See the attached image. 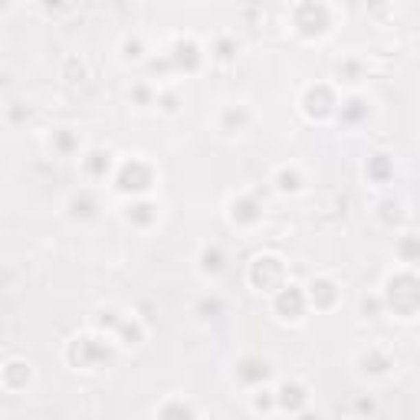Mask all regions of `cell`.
I'll return each mask as SVG.
<instances>
[{
	"mask_svg": "<svg viewBox=\"0 0 420 420\" xmlns=\"http://www.w3.org/2000/svg\"><path fill=\"white\" fill-rule=\"evenodd\" d=\"M404 299H410L414 312H417L420 309V279H414V276H397V279L388 283V305L397 315H404Z\"/></svg>",
	"mask_w": 420,
	"mask_h": 420,
	"instance_id": "1",
	"label": "cell"
},
{
	"mask_svg": "<svg viewBox=\"0 0 420 420\" xmlns=\"http://www.w3.org/2000/svg\"><path fill=\"white\" fill-rule=\"evenodd\" d=\"M270 279H276V285L283 283V263H279V259H272V256H259V259L253 263V283L272 289Z\"/></svg>",
	"mask_w": 420,
	"mask_h": 420,
	"instance_id": "2",
	"label": "cell"
},
{
	"mask_svg": "<svg viewBox=\"0 0 420 420\" xmlns=\"http://www.w3.org/2000/svg\"><path fill=\"white\" fill-rule=\"evenodd\" d=\"M276 309L283 312V318H299L302 309H305V296H302L299 285H283V292L276 299Z\"/></svg>",
	"mask_w": 420,
	"mask_h": 420,
	"instance_id": "3",
	"label": "cell"
},
{
	"mask_svg": "<svg viewBox=\"0 0 420 420\" xmlns=\"http://www.w3.org/2000/svg\"><path fill=\"white\" fill-rule=\"evenodd\" d=\"M296 14L309 16V20H296V27H299L302 33H325V27H329V14H325V7H312V3H305V7H299Z\"/></svg>",
	"mask_w": 420,
	"mask_h": 420,
	"instance_id": "4",
	"label": "cell"
},
{
	"mask_svg": "<svg viewBox=\"0 0 420 420\" xmlns=\"http://www.w3.org/2000/svg\"><path fill=\"white\" fill-rule=\"evenodd\" d=\"M266 375H270V364H266V361H259V358L243 361L240 377H246V381H259V377H266Z\"/></svg>",
	"mask_w": 420,
	"mask_h": 420,
	"instance_id": "5",
	"label": "cell"
},
{
	"mask_svg": "<svg viewBox=\"0 0 420 420\" xmlns=\"http://www.w3.org/2000/svg\"><path fill=\"white\" fill-rule=\"evenodd\" d=\"M279 401H283V407H299V404H305V390L296 388V384H285Z\"/></svg>",
	"mask_w": 420,
	"mask_h": 420,
	"instance_id": "6",
	"label": "cell"
},
{
	"mask_svg": "<svg viewBox=\"0 0 420 420\" xmlns=\"http://www.w3.org/2000/svg\"><path fill=\"white\" fill-rule=\"evenodd\" d=\"M158 420H194V414H191V407L184 404H167Z\"/></svg>",
	"mask_w": 420,
	"mask_h": 420,
	"instance_id": "7",
	"label": "cell"
},
{
	"mask_svg": "<svg viewBox=\"0 0 420 420\" xmlns=\"http://www.w3.org/2000/svg\"><path fill=\"white\" fill-rule=\"evenodd\" d=\"M89 158H92V161H89V171H92V174H102V165L108 167V154H102V151H92Z\"/></svg>",
	"mask_w": 420,
	"mask_h": 420,
	"instance_id": "8",
	"label": "cell"
},
{
	"mask_svg": "<svg viewBox=\"0 0 420 420\" xmlns=\"http://www.w3.org/2000/svg\"><path fill=\"white\" fill-rule=\"evenodd\" d=\"M220 266H224V263H220V253H217V250H213V253H204V270L220 272Z\"/></svg>",
	"mask_w": 420,
	"mask_h": 420,
	"instance_id": "9",
	"label": "cell"
},
{
	"mask_svg": "<svg viewBox=\"0 0 420 420\" xmlns=\"http://www.w3.org/2000/svg\"><path fill=\"white\" fill-rule=\"evenodd\" d=\"M401 253H404V259H410V253H420V237L401 243Z\"/></svg>",
	"mask_w": 420,
	"mask_h": 420,
	"instance_id": "10",
	"label": "cell"
},
{
	"mask_svg": "<svg viewBox=\"0 0 420 420\" xmlns=\"http://www.w3.org/2000/svg\"><path fill=\"white\" fill-rule=\"evenodd\" d=\"M371 174H377V178H384V174H388V161H384V154H377L375 161H371Z\"/></svg>",
	"mask_w": 420,
	"mask_h": 420,
	"instance_id": "11",
	"label": "cell"
},
{
	"mask_svg": "<svg viewBox=\"0 0 420 420\" xmlns=\"http://www.w3.org/2000/svg\"><path fill=\"white\" fill-rule=\"evenodd\" d=\"M240 217H243V220H256V204L243 200V204H240Z\"/></svg>",
	"mask_w": 420,
	"mask_h": 420,
	"instance_id": "12",
	"label": "cell"
},
{
	"mask_svg": "<svg viewBox=\"0 0 420 420\" xmlns=\"http://www.w3.org/2000/svg\"><path fill=\"white\" fill-rule=\"evenodd\" d=\"M279 180H283V184H279L283 191H296V187H299V184H296V180H299V178H296V174H283V178H279Z\"/></svg>",
	"mask_w": 420,
	"mask_h": 420,
	"instance_id": "13",
	"label": "cell"
},
{
	"mask_svg": "<svg viewBox=\"0 0 420 420\" xmlns=\"http://www.w3.org/2000/svg\"><path fill=\"white\" fill-rule=\"evenodd\" d=\"M315 289H329V283H315L312 292H315ZM329 302H331V292H322V305H329Z\"/></svg>",
	"mask_w": 420,
	"mask_h": 420,
	"instance_id": "14",
	"label": "cell"
}]
</instances>
